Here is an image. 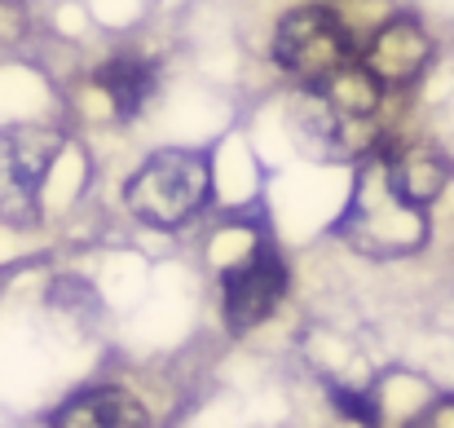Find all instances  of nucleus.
<instances>
[{"label": "nucleus", "instance_id": "obj_1", "mask_svg": "<svg viewBox=\"0 0 454 428\" xmlns=\"http://www.w3.org/2000/svg\"><path fill=\"white\" fill-rule=\"evenodd\" d=\"M335 234L353 252L375 257V261L406 257V252H419L428 243V203H419L406 190L393 150L362 155L348 203L335 217Z\"/></svg>", "mask_w": 454, "mask_h": 428}, {"label": "nucleus", "instance_id": "obj_2", "mask_svg": "<svg viewBox=\"0 0 454 428\" xmlns=\"http://www.w3.org/2000/svg\"><path fill=\"white\" fill-rule=\"evenodd\" d=\"M380 93L384 84L366 71V62H344L292 98L287 124L313 159H362L375 150Z\"/></svg>", "mask_w": 454, "mask_h": 428}, {"label": "nucleus", "instance_id": "obj_3", "mask_svg": "<svg viewBox=\"0 0 454 428\" xmlns=\"http://www.w3.org/2000/svg\"><path fill=\"white\" fill-rule=\"evenodd\" d=\"M212 194V168L207 155L194 150H163L151 163H142L124 190L129 212L154 230H181L190 217L203 212Z\"/></svg>", "mask_w": 454, "mask_h": 428}, {"label": "nucleus", "instance_id": "obj_4", "mask_svg": "<svg viewBox=\"0 0 454 428\" xmlns=\"http://www.w3.org/2000/svg\"><path fill=\"white\" fill-rule=\"evenodd\" d=\"M62 155L58 129H9L0 133V221L13 230H31L44 217V181Z\"/></svg>", "mask_w": 454, "mask_h": 428}, {"label": "nucleus", "instance_id": "obj_5", "mask_svg": "<svg viewBox=\"0 0 454 428\" xmlns=\"http://www.w3.org/2000/svg\"><path fill=\"white\" fill-rule=\"evenodd\" d=\"M348 53H353L348 31L340 27V18L331 9H317V4L287 13L274 31V62L287 75H296L301 84H313V80L340 71L348 62Z\"/></svg>", "mask_w": 454, "mask_h": 428}, {"label": "nucleus", "instance_id": "obj_6", "mask_svg": "<svg viewBox=\"0 0 454 428\" xmlns=\"http://www.w3.org/2000/svg\"><path fill=\"white\" fill-rule=\"evenodd\" d=\"M221 287H225V300H221L225 327L230 331H252L287 296V266L278 261V252L270 243H261L243 266H230L221 274Z\"/></svg>", "mask_w": 454, "mask_h": 428}, {"label": "nucleus", "instance_id": "obj_7", "mask_svg": "<svg viewBox=\"0 0 454 428\" xmlns=\"http://www.w3.org/2000/svg\"><path fill=\"white\" fill-rule=\"evenodd\" d=\"M362 62L384 89H402V84L419 80V71L433 62V40L415 18H393L375 31Z\"/></svg>", "mask_w": 454, "mask_h": 428}, {"label": "nucleus", "instance_id": "obj_8", "mask_svg": "<svg viewBox=\"0 0 454 428\" xmlns=\"http://www.w3.org/2000/svg\"><path fill=\"white\" fill-rule=\"evenodd\" d=\"M53 424H80V428H137L146 424V411H142V402L133 398V393H124V389H89V393H80V398H71L58 416H53Z\"/></svg>", "mask_w": 454, "mask_h": 428}, {"label": "nucleus", "instance_id": "obj_9", "mask_svg": "<svg viewBox=\"0 0 454 428\" xmlns=\"http://www.w3.org/2000/svg\"><path fill=\"white\" fill-rule=\"evenodd\" d=\"M98 84H102V93L111 98L115 115L129 124V120L146 107V98L154 93V71H151L146 58H137V53H120V58H111V62L98 71Z\"/></svg>", "mask_w": 454, "mask_h": 428}, {"label": "nucleus", "instance_id": "obj_10", "mask_svg": "<svg viewBox=\"0 0 454 428\" xmlns=\"http://www.w3.org/2000/svg\"><path fill=\"white\" fill-rule=\"evenodd\" d=\"M393 159H397V172H402L406 190H411L419 203H433V199L442 194V186H446V177H450V168L442 163V155H433V150H397Z\"/></svg>", "mask_w": 454, "mask_h": 428}, {"label": "nucleus", "instance_id": "obj_11", "mask_svg": "<svg viewBox=\"0 0 454 428\" xmlns=\"http://www.w3.org/2000/svg\"><path fill=\"white\" fill-rule=\"evenodd\" d=\"M331 402H335V411L348 416V420H362V424H375V420H380L375 402H371L366 393H357V389H340V384H331Z\"/></svg>", "mask_w": 454, "mask_h": 428}, {"label": "nucleus", "instance_id": "obj_12", "mask_svg": "<svg viewBox=\"0 0 454 428\" xmlns=\"http://www.w3.org/2000/svg\"><path fill=\"white\" fill-rule=\"evenodd\" d=\"M22 27H27L22 4H18V0H0V40H4V44H13V40L22 36Z\"/></svg>", "mask_w": 454, "mask_h": 428}, {"label": "nucleus", "instance_id": "obj_13", "mask_svg": "<svg viewBox=\"0 0 454 428\" xmlns=\"http://www.w3.org/2000/svg\"><path fill=\"white\" fill-rule=\"evenodd\" d=\"M419 424H454V398L437 402L433 411H424V416H419Z\"/></svg>", "mask_w": 454, "mask_h": 428}]
</instances>
